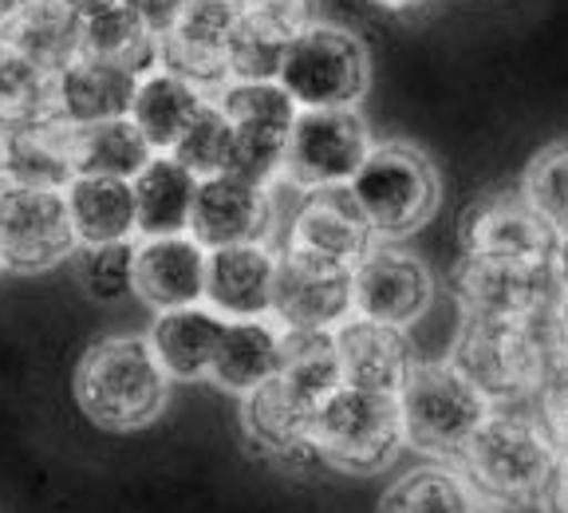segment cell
Returning a JSON list of instances; mask_svg holds the SVG:
<instances>
[{
    "instance_id": "23",
    "label": "cell",
    "mask_w": 568,
    "mask_h": 513,
    "mask_svg": "<svg viewBox=\"0 0 568 513\" xmlns=\"http://www.w3.org/2000/svg\"><path fill=\"white\" fill-rule=\"evenodd\" d=\"M139 202V233L146 238H182L194 222V202L202 178L174 154H154L151 167L131 182Z\"/></svg>"
},
{
    "instance_id": "28",
    "label": "cell",
    "mask_w": 568,
    "mask_h": 513,
    "mask_svg": "<svg viewBox=\"0 0 568 513\" xmlns=\"http://www.w3.org/2000/svg\"><path fill=\"white\" fill-rule=\"evenodd\" d=\"M83 56L126 68L142 80L162 68V40L139 24V17L123 0H115V4L83 17Z\"/></svg>"
},
{
    "instance_id": "3",
    "label": "cell",
    "mask_w": 568,
    "mask_h": 513,
    "mask_svg": "<svg viewBox=\"0 0 568 513\" xmlns=\"http://www.w3.org/2000/svg\"><path fill=\"white\" fill-rule=\"evenodd\" d=\"M399 415L410 446L438 459H462L494 411L454 363H415V372L399 388Z\"/></svg>"
},
{
    "instance_id": "18",
    "label": "cell",
    "mask_w": 568,
    "mask_h": 513,
    "mask_svg": "<svg viewBox=\"0 0 568 513\" xmlns=\"http://www.w3.org/2000/svg\"><path fill=\"white\" fill-rule=\"evenodd\" d=\"M281 256L265 245H230L210 253L205 304L225 320H265L273 312Z\"/></svg>"
},
{
    "instance_id": "17",
    "label": "cell",
    "mask_w": 568,
    "mask_h": 513,
    "mask_svg": "<svg viewBox=\"0 0 568 513\" xmlns=\"http://www.w3.org/2000/svg\"><path fill=\"white\" fill-rule=\"evenodd\" d=\"M372 225L355 210L352 194L344 190H316L308 205L296 213L288 253L308 256L332 269H355L372 253Z\"/></svg>"
},
{
    "instance_id": "44",
    "label": "cell",
    "mask_w": 568,
    "mask_h": 513,
    "mask_svg": "<svg viewBox=\"0 0 568 513\" xmlns=\"http://www.w3.org/2000/svg\"><path fill=\"white\" fill-rule=\"evenodd\" d=\"M375 4H383V9H415V4H423V0H375Z\"/></svg>"
},
{
    "instance_id": "19",
    "label": "cell",
    "mask_w": 568,
    "mask_h": 513,
    "mask_svg": "<svg viewBox=\"0 0 568 513\" xmlns=\"http://www.w3.org/2000/svg\"><path fill=\"white\" fill-rule=\"evenodd\" d=\"M339 363H344V383L364 391H383V395H399L407 375L415 372L410 344L403 328L379 324V320L352 316L336 328Z\"/></svg>"
},
{
    "instance_id": "43",
    "label": "cell",
    "mask_w": 568,
    "mask_h": 513,
    "mask_svg": "<svg viewBox=\"0 0 568 513\" xmlns=\"http://www.w3.org/2000/svg\"><path fill=\"white\" fill-rule=\"evenodd\" d=\"M557 265H560V276L568 284V238H560V249H557Z\"/></svg>"
},
{
    "instance_id": "26",
    "label": "cell",
    "mask_w": 568,
    "mask_h": 513,
    "mask_svg": "<svg viewBox=\"0 0 568 513\" xmlns=\"http://www.w3.org/2000/svg\"><path fill=\"white\" fill-rule=\"evenodd\" d=\"M210 103L202 88L194 83L178 80L170 71H151V76H142L139 91H134V103H131V123L146 134L159 154H170L178 147V139L190 131L197 115H202V107Z\"/></svg>"
},
{
    "instance_id": "31",
    "label": "cell",
    "mask_w": 568,
    "mask_h": 513,
    "mask_svg": "<svg viewBox=\"0 0 568 513\" xmlns=\"http://www.w3.org/2000/svg\"><path fill=\"white\" fill-rule=\"evenodd\" d=\"M281 375L304 403L324 408L344 388V363H339L336 332H284Z\"/></svg>"
},
{
    "instance_id": "33",
    "label": "cell",
    "mask_w": 568,
    "mask_h": 513,
    "mask_svg": "<svg viewBox=\"0 0 568 513\" xmlns=\"http://www.w3.org/2000/svg\"><path fill=\"white\" fill-rule=\"evenodd\" d=\"M379 513H481L470 497V486L450 470L423 466L403 474L383 494Z\"/></svg>"
},
{
    "instance_id": "9",
    "label": "cell",
    "mask_w": 568,
    "mask_h": 513,
    "mask_svg": "<svg viewBox=\"0 0 568 513\" xmlns=\"http://www.w3.org/2000/svg\"><path fill=\"white\" fill-rule=\"evenodd\" d=\"M372 151V131L355 111H301L288 134L284 178L304 190H344Z\"/></svg>"
},
{
    "instance_id": "1",
    "label": "cell",
    "mask_w": 568,
    "mask_h": 513,
    "mask_svg": "<svg viewBox=\"0 0 568 513\" xmlns=\"http://www.w3.org/2000/svg\"><path fill=\"white\" fill-rule=\"evenodd\" d=\"M552 348H560V316H470V324L462 328L458 344H454V368L486 399H525L552 383Z\"/></svg>"
},
{
    "instance_id": "32",
    "label": "cell",
    "mask_w": 568,
    "mask_h": 513,
    "mask_svg": "<svg viewBox=\"0 0 568 513\" xmlns=\"http://www.w3.org/2000/svg\"><path fill=\"white\" fill-rule=\"evenodd\" d=\"M48 115H55V76L36 68L9 40H0V123L4 131Z\"/></svg>"
},
{
    "instance_id": "7",
    "label": "cell",
    "mask_w": 568,
    "mask_h": 513,
    "mask_svg": "<svg viewBox=\"0 0 568 513\" xmlns=\"http://www.w3.org/2000/svg\"><path fill=\"white\" fill-rule=\"evenodd\" d=\"M276 83L301 111H352L367 95V52L344 28L308 24L284 56Z\"/></svg>"
},
{
    "instance_id": "12",
    "label": "cell",
    "mask_w": 568,
    "mask_h": 513,
    "mask_svg": "<svg viewBox=\"0 0 568 513\" xmlns=\"http://www.w3.org/2000/svg\"><path fill=\"white\" fill-rule=\"evenodd\" d=\"M462 241L470 261H549L560 249V238L532 213L525 194L481 198L462 222Z\"/></svg>"
},
{
    "instance_id": "39",
    "label": "cell",
    "mask_w": 568,
    "mask_h": 513,
    "mask_svg": "<svg viewBox=\"0 0 568 513\" xmlns=\"http://www.w3.org/2000/svg\"><path fill=\"white\" fill-rule=\"evenodd\" d=\"M545 431L552 434L557 451L568 459V363H565V372L552 375V383H549V399H545Z\"/></svg>"
},
{
    "instance_id": "20",
    "label": "cell",
    "mask_w": 568,
    "mask_h": 513,
    "mask_svg": "<svg viewBox=\"0 0 568 513\" xmlns=\"http://www.w3.org/2000/svg\"><path fill=\"white\" fill-rule=\"evenodd\" d=\"M139 76L126 68L80 56L55 76V119L71 127H95L111 119H131Z\"/></svg>"
},
{
    "instance_id": "49",
    "label": "cell",
    "mask_w": 568,
    "mask_h": 513,
    "mask_svg": "<svg viewBox=\"0 0 568 513\" xmlns=\"http://www.w3.org/2000/svg\"><path fill=\"white\" fill-rule=\"evenodd\" d=\"M0 269H4V261H0Z\"/></svg>"
},
{
    "instance_id": "40",
    "label": "cell",
    "mask_w": 568,
    "mask_h": 513,
    "mask_svg": "<svg viewBox=\"0 0 568 513\" xmlns=\"http://www.w3.org/2000/svg\"><path fill=\"white\" fill-rule=\"evenodd\" d=\"M541 502H545V513H568V459L565 454H560L557 470H552V479H549V486H545Z\"/></svg>"
},
{
    "instance_id": "6",
    "label": "cell",
    "mask_w": 568,
    "mask_h": 513,
    "mask_svg": "<svg viewBox=\"0 0 568 513\" xmlns=\"http://www.w3.org/2000/svg\"><path fill=\"white\" fill-rule=\"evenodd\" d=\"M462 462L486 494L501 497V502H525V497L545 494L560 451L552 434L532 426L529 419L489 415L474 434V443L466 446Z\"/></svg>"
},
{
    "instance_id": "11",
    "label": "cell",
    "mask_w": 568,
    "mask_h": 513,
    "mask_svg": "<svg viewBox=\"0 0 568 513\" xmlns=\"http://www.w3.org/2000/svg\"><path fill=\"white\" fill-rule=\"evenodd\" d=\"M355 312L352 269H332L308 256L284 253L276 265L273 316L284 332H336Z\"/></svg>"
},
{
    "instance_id": "46",
    "label": "cell",
    "mask_w": 568,
    "mask_h": 513,
    "mask_svg": "<svg viewBox=\"0 0 568 513\" xmlns=\"http://www.w3.org/2000/svg\"><path fill=\"white\" fill-rule=\"evenodd\" d=\"M9 187V174H4V139H0V190Z\"/></svg>"
},
{
    "instance_id": "14",
    "label": "cell",
    "mask_w": 568,
    "mask_h": 513,
    "mask_svg": "<svg viewBox=\"0 0 568 513\" xmlns=\"http://www.w3.org/2000/svg\"><path fill=\"white\" fill-rule=\"evenodd\" d=\"M308 28V4L296 0H248L245 17L230 40V80L233 83H273L281 80L284 56L296 36Z\"/></svg>"
},
{
    "instance_id": "2",
    "label": "cell",
    "mask_w": 568,
    "mask_h": 513,
    "mask_svg": "<svg viewBox=\"0 0 568 513\" xmlns=\"http://www.w3.org/2000/svg\"><path fill=\"white\" fill-rule=\"evenodd\" d=\"M80 408L111 431L146 426L166 403V372L151 340L115 336L88 348L75 372Z\"/></svg>"
},
{
    "instance_id": "41",
    "label": "cell",
    "mask_w": 568,
    "mask_h": 513,
    "mask_svg": "<svg viewBox=\"0 0 568 513\" xmlns=\"http://www.w3.org/2000/svg\"><path fill=\"white\" fill-rule=\"evenodd\" d=\"M68 9H75L80 17H91V12H99V9H106V4H115V0H63Z\"/></svg>"
},
{
    "instance_id": "34",
    "label": "cell",
    "mask_w": 568,
    "mask_h": 513,
    "mask_svg": "<svg viewBox=\"0 0 568 513\" xmlns=\"http://www.w3.org/2000/svg\"><path fill=\"white\" fill-rule=\"evenodd\" d=\"M233 127L241 131H276L293 134V123L301 115V107L281 83H230L217 99Z\"/></svg>"
},
{
    "instance_id": "48",
    "label": "cell",
    "mask_w": 568,
    "mask_h": 513,
    "mask_svg": "<svg viewBox=\"0 0 568 513\" xmlns=\"http://www.w3.org/2000/svg\"><path fill=\"white\" fill-rule=\"evenodd\" d=\"M296 4H312V0H296Z\"/></svg>"
},
{
    "instance_id": "45",
    "label": "cell",
    "mask_w": 568,
    "mask_h": 513,
    "mask_svg": "<svg viewBox=\"0 0 568 513\" xmlns=\"http://www.w3.org/2000/svg\"><path fill=\"white\" fill-rule=\"evenodd\" d=\"M560 352L568 355V309H560Z\"/></svg>"
},
{
    "instance_id": "5",
    "label": "cell",
    "mask_w": 568,
    "mask_h": 513,
    "mask_svg": "<svg viewBox=\"0 0 568 513\" xmlns=\"http://www.w3.org/2000/svg\"><path fill=\"white\" fill-rule=\"evenodd\" d=\"M399 443V395L347 388V383L320 408L316 426H312V451L352 474H372V470L387 466Z\"/></svg>"
},
{
    "instance_id": "16",
    "label": "cell",
    "mask_w": 568,
    "mask_h": 513,
    "mask_svg": "<svg viewBox=\"0 0 568 513\" xmlns=\"http://www.w3.org/2000/svg\"><path fill=\"white\" fill-rule=\"evenodd\" d=\"M205 276H210V249L190 233L146 238L134 249V292L159 312L202 304Z\"/></svg>"
},
{
    "instance_id": "4",
    "label": "cell",
    "mask_w": 568,
    "mask_h": 513,
    "mask_svg": "<svg viewBox=\"0 0 568 513\" xmlns=\"http://www.w3.org/2000/svg\"><path fill=\"white\" fill-rule=\"evenodd\" d=\"M347 194L375 238H403L435 213L438 174L423 151L407 142H387V147H375L364 170L352 178Z\"/></svg>"
},
{
    "instance_id": "30",
    "label": "cell",
    "mask_w": 568,
    "mask_h": 513,
    "mask_svg": "<svg viewBox=\"0 0 568 513\" xmlns=\"http://www.w3.org/2000/svg\"><path fill=\"white\" fill-rule=\"evenodd\" d=\"M154 147L131 119H111V123L75 127V174L123 178L134 182L142 170L151 167Z\"/></svg>"
},
{
    "instance_id": "8",
    "label": "cell",
    "mask_w": 568,
    "mask_h": 513,
    "mask_svg": "<svg viewBox=\"0 0 568 513\" xmlns=\"http://www.w3.org/2000/svg\"><path fill=\"white\" fill-rule=\"evenodd\" d=\"M458 292L470 316L549 320L565 309L568 284L557 256L549 261H470L458 273Z\"/></svg>"
},
{
    "instance_id": "22",
    "label": "cell",
    "mask_w": 568,
    "mask_h": 513,
    "mask_svg": "<svg viewBox=\"0 0 568 513\" xmlns=\"http://www.w3.org/2000/svg\"><path fill=\"white\" fill-rule=\"evenodd\" d=\"M63 198H68L71 230L83 249L119 245L139 233V202H134V187L123 178L75 174Z\"/></svg>"
},
{
    "instance_id": "21",
    "label": "cell",
    "mask_w": 568,
    "mask_h": 513,
    "mask_svg": "<svg viewBox=\"0 0 568 513\" xmlns=\"http://www.w3.org/2000/svg\"><path fill=\"white\" fill-rule=\"evenodd\" d=\"M4 139V174L12 187L68 190L75 178V127L48 115L0 131Z\"/></svg>"
},
{
    "instance_id": "13",
    "label": "cell",
    "mask_w": 568,
    "mask_h": 513,
    "mask_svg": "<svg viewBox=\"0 0 568 513\" xmlns=\"http://www.w3.org/2000/svg\"><path fill=\"white\" fill-rule=\"evenodd\" d=\"M355 284V316L379 320L390 328H407L410 320H418L435 296L430 273L423 269V261L403 249H383L372 245V253L352 269Z\"/></svg>"
},
{
    "instance_id": "10",
    "label": "cell",
    "mask_w": 568,
    "mask_h": 513,
    "mask_svg": "<svg viewBox=\"0 0 568 513\" xmlns=\"http://www.w3.org/2000/svg\"><path fill=\"white\" fill-rule=\"evenodd\" d=\"M80 245L68 218L63 190L4 187L0 190V261L17 273H40L60 265Z\"/></svg>"
},
{
    "instance_id": "36",
    "label": "cell",
    "mask_w": 568,
    "mask_h": 513,
    "mask_svg": "<svg viewBox=\"0 0 568 513\" xmlns=\"http://www.w3.org/2000/svg\"><path fill=\"white\" fill-rule=\"evenodd\" d=\"M178 162L186 170H194L197 178H217L225 174V167H230V154H233V123L230 115H225L217 103H205L202 115L190 123V131L178 139L174 151Z\"/></svg>"
},
{
    "instance_id": "29",
    "label": "cell",
    "mask_w": 568,
    "mask_h": 513,
    "mask_svg": "<svg viewBox=\"0 0 568 513\" xmlns=\"http://www.w3.org/2000/svg\"><path fill=\"white\" fill-rule=\"evenodd\" d=\"M320 411L304 403L288 383L276 375L265 388L245 395V426L265 451L273 454H293L312 451V426H316Z\"/></svg>"
},
{
    "instance_id": "24",
    "label": "cell",
    "mask_w": 568,
    "mask_h": 513,
    "mask_svg": "<svg viewBox=\"0 0 568 513\" xmlns=\"http://www.w3.org/2000/svg\"><path fill=\"white\" fill-rule=\"evenodd\" d=\"M4 40L24 52L36 68L60 76L68 63L83 56V17L63 0H32L24 12L4 24Z\"/></svg>"
},
{
    "instance_id": "37",
    "label": "cell",
    "mask_w": 568,
    "mask_h": 513,
    "mask_svg": "<svg viewBox=\"0 0 568 513\" xmlns=\"http://www.w3.org/2000/svg\"><path fill=\"white\" fill-rule=\"evenodd\" d=\"M134 249L131 241L119 245H88L80 253V281L91 301H123L134 292Z\"/></svg>"
},
{
    "instance_id": "35",
    "label": "cell",
    "mask_w": 568,
    "mask_h": 513,
    "mask_svg": "<svg viewBox=\"0 0 568 513\" xmlns=\"http://www.w3.org/2000/svg\"><path fill=\"white\" fill-rule=\"evenodd\" d=\"M521 194L557 238H568V142H552L529 162Z\"/></svg>"
},
{
    "instance_id": "15",
    "label": "cell",
    "mask_w": 568,
    "mask_h": 513,
    "mask_svg": "<svg viewBox=\"0 0 568 513\" xmlns=\"http://www.w3.org/2000/svg\"><path fill=\"white\" fill-rule=\"evenodd\" d=\"M268 225H273V202L265 187H248L230 174L205 178L197 187L190 238L202 241L210 253L230 245H261Z\"/></svg>"
},
{
    "instance_id": "47",
    "label": "cell",
    "mask_w": 568,
    "mask_h": 513,
    "mask_svg": "<svg viewBox=\"0 0 568 513\" xmlns=\"http://www.w3.org/2000/svg\"><path fill=\"white\" fill-rule=\"evenodd\" d=\"M0 40H4V20H0Z\"/></svg>"
},
{
    "instance_id": "38",
    "label": "cell",
    "mask_w": 568,
    "mask_h": 513,
    "mask_svg": "<svg viewBox=\"0 0 568 513\" xmlns=\"http://www.w3.org/2000/svg\"><path fill=\"white\" fill-rule=\"evenodd\" d=\"M123 4L139 17V24L146 28V32L166 40V36L182 24V12H186L190 0H123Z\"/></svg>"
},
{
    "instance_id": "42",
    "label": "cell",
    "mask_w": 568,
    "mask_h": 513,
    "mask_svg": "<svg viewBox=\"0 0 568 513\" xmlns=\"http://www.w3.org/2000/svg\"><path fill=\"white\" fill-rule=\"evenodd\" d=\"M28 4H32V0H0V20L9 24V20L17 17V12H24Z\"/></svg>"
},
{
    "instance_id": "27",
    "label": "cell",
    "mask_w": 568,
    "mask_h": 513,
    "mask_svg": "<svg viewBox=\"0 0 568 513\" xmlns=\"http://www.w3.org/2000/svg\"><path fill=\"white\" fill-rule=\"evenodd\" d=\"M281 344L284 332H276L265 320H230L210 368L213 383L237 395H253L281 372Z\"/></svg>"
},
{
    "instance_id": "25",
    "label": "cell",
    "mask_w": 568,
    "mask_h": 513,
    "mask_svg": "<svg viewBox=\"0 0 568 513\" xmlns=\"http://www.w3.org/2000/svg\"><path fill=\"white\" fill-rule=\"evenodd\" d=\"M225 324L230 320L217 316L213 309H174L159 312L151 328V348L159 355L162 372L178 375V380H197V375H210L217 344L225 336Z\"/></svg>"
}]
</instances>
